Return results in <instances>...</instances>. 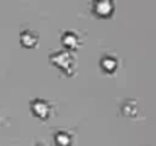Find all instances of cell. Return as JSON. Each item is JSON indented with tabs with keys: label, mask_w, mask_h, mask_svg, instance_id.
I'll list each match as a JSON object with an SVG mask.
<instances>
[{
	"label": "cell",
	"mask_w": 156,
	"mask_h": 146,
	"mask_svg": "<svg viewBox=\"0 0 156 146\" xmlns=\"http://www.w3.org/2000/svg\"><path fill=\"white\" fill-rule=\"evenodd\" d=\"M55 142L59 146H70L71 145V136L65 131H58L55 134Z\"/></svg>",
	"instance_id": "52a82bcc"
},
{
	"label": "cell",
	"mask_w": 156,
	"mask_h": 146,
	"mask_svg": "<svg viewBox=\"0 0 156 146\" xmlns=\"http://www.w3.org/2000/svg\"><path fill=\"white\" fill-rule=\"evenodd\" d=\"M30 110H32V113L35 114V116H38V117H46L47 114H49V103L46 102V100H43V99H34L32 102H30Z\"/></svg>",
	"instance_id": "3957f363"
},
{
	"label": "cell",
	"mask_w": 156,
	"mask_h": 146,
	"mask_svg": "<svg viewBox=\"0 0 156 146\" xmlns=\"http://www.w3.org/2000/svg\"><path fill=\"white\" fill-rule=\"evenodd\" d=\"M50 61L53 64L59 66L64 70H68V66L73 62V56L67 52V50H61V52H53L50 55Z\"/></svg>",
	"instance_id": "6da1fadb"
},
{
	"label": "cell",
	"mask_w": 156,
	"mask_h": 146,
	"mask_svg": "<svg viewBox=\"0 0 156 146\" xmlns=\"http://www.w3.org/2000/svg\"><path fill=\"white\" fill-rule=\"evenodd\" d=\"M135 110H136V103H135V100L130 102V107L127 105V100L124 102V105H123V113H124V114H133Z\"/></svg>",
	"instance_id": "ba28073f"
},
{
	"label": "cell",
	"mask_w": 156,
	"mask_h": 146,
	"mask_svg": "<svg viewBox=\"0 0 156 146\" xmlns=\"http://www.w3.org/2000/svg\"><path fill=\"white\" fill-rule=\"evenodd\" d=\"M100 66L106 72H114L117 69V66H118V61H117V58H114L111 55H106V56H103L100 59Z\"/></svg>",
	"instance_id": "8992f818"
},
{
	"label": "cell",
	"mask_w": 156,
	"mask_h": 146,
	"mask_svg": "<svg viewBox=\"0 0 156 146\" xmlns=\"http://www.w3.org/2000/svg\"><path fill=\"white\" fill-rule=\"evenodd\" d=\"M20 41H21L23 46L30 47V46H35V44H37L38 35H37V32H34V31H30V29H24V31L20 34Z\"/></svg>",
	"instance_id": "277c9868"
},
{
	"label": "cell",
	"mask_w": 156,
	"mask_h": 146,
	"mask_svg": "<svg viewBox=\"0 0 156 146\" xmlns=\"http://www.w3.org/2000/svg\"><path fill=\"white\" fill-rule=\"evenodd\" d=\"M62 44L67 49H74L79 44V37L73 31H67L62 34Z\"/></svg>",
	"instance_id": "5b68a950"
},
{
	"label": "cell",
	"mask_w": 156,
	"mask_h": 146,
	"mask_svg": "<svg viewBox=\"0 0 156 146\" xmlns=\"http://www.w3.org/2000/svg\"><path fill=\"white\" fill-rule=\"evenodd\" d=\"M93 8H94V12L97 15H100V17H109L112 14V11H114V3L111 0H97L93 5Z\"/></svg>",
	"instance_id": "7a4b0ae2"
}]
</instances>
